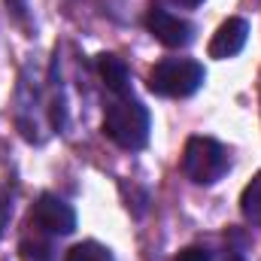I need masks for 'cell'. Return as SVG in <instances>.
I'll return each mask as SVG.
<instances>
[{
    "label": "cell",
    "mask_w": 261,
    "mask_h": 261,
    "mask_svg": "<svg viewBox=\"0 0 261 261\" xmlns=\"http://www.w3.org/2000/svg\"><path fill=\"white\" fill-rule=\"evenodd\" d=\"M103 134L119 149L140 152L149 143V110L130 94H113L103 110Z\"/></svg>",
    "instance_id": "cell-1"
},
{
    "label": "cell",
    "mask_w": 261,
    "mask_h": 261,
    "mask_svg": "<svg viewBox=\"0 0 261 261\" xmlns=\"http://www.w3.org/2000/svg\"><path fill=\"white\" fill-rule=\"evenodd\" d=\"M206 82V70L192 58H164L149 70V91L158 97H192Z\"/></svg>",
    "instance_id": "cell-2"
},
{
    "label": "cell",
    "mask_w": 261,
    "mask_h": 261,
    "mask_svg": "<svg viewBox=\"0 0 261 261\" xmlns=\"http://www.w3.org/2000/svg\"><path fill=\"white\" fill-rule=\"evenodd\" d=\"M231 170L228 149L213 137H192L182 152V173L195 186H216Z\"/></svg>",
    "instance_id": "cell-3"
},
{
    "label": "cell",
    "mask_w": 261,
    "mask_h": 261,
    "mask_svg": "<svg viewBox=\"0 0 261 261\" xmlns=\"http://www.w3.org/2000/svg\"><path fill=\"white\" fill-rule=\"evenodd\" d=\"M28 228L46 234V237H67L76 231V210L58 195H40L37 203L31 206Z\"/></svg>",
    "instance_id": "cell-4"
},
{
    "label": "cell",
    "mask_w": 261,
    "mask_h": 261,
    "mask_svg": "<svg viewBox=\"0 0 261 261\" xmlns=\"http://www.w3.org/2000/svg\"><path fill=\"white\" fill-rule=\"evenodd\" d=\"M146 31L167 49H186L195 40V24L164 6H152L146 12Z\"/></svg>",
    "instance_id": "cell-5"
},
{
    "label": "cell",
    "mask_w": 261,
    "mask_h": 261,
    "mask_svg": "<svg viewBox=\"0 0 261 261\" xmlns=\"http://www.w3.org/2000/svg\"><path fill=\"white\" fill-rule=\"evenodd\" d=\"M246 40H249V21H246V18H228V21H222L219 31L213 34L206 52H210V58H216V61H228V58H234V55L243 52Z\"/></svg>",
    "instance_id": "cell-6"
},
{
    "label": "cell",
    "mask_w": 261,
    "mask_h": 261,
    "mask_svg": "<svg viewBox=\"0 0 261 261\" xmlns=\"http://www.w3.org/2000/svg\"><path fill=\"white\" fill-rule=\"evenodd\" d=\"M97 73L107 85L110 94H130V73L128 64L119 58V55H97Z\"/></svg>",
    "instance_id": "cell-7"
},
{
    "label": "cell",
    "mask_w": 261,
    "mask_h": 261,
    "mask_svg": "<svg viewBox=\"0 0 261 261\" xmlns=\"http://www.w3.org/2000/svg\"><path fill=\"white\" fill-rule=\"evenodd\" d=\"M18 255H21V261H52L55 258L52 237H46V234L31 228V234H24L21 243H18Z\"/></svg>",
    "instance_id": "cell-8"
},
{
    "label": "cell",
    "mask_w": 261,
    "mask_h": 261,
    "mask_svg": "<svg viewBox=\"0 0 261 261\" xmlns=\"http://www.w3.org/2000/svg\"><path fill=\"white\" fill-rule=\"evenodd\" d=\"M64 261H116V258H113V252H110L103 243L85 240V243H76V246L67 252Z\"/></svg>",
    "instance_id": "cell-9"
},
{
    "label": "cell",
    "mask_w": 261,
    "mask_h": 261,
    "mask_svg": "<svg viewBox=\"0 0 261 261\" xmlns=\"http://www.w3.org/2000/svg\"><path fill=\"white\" fill-rule=\"evenodd\" d=\"M240 210L249 222L261 225V173L243 189V197H240Z\"/></svg>",
    "instance_id": "cell-10"
},
{
    "label": "cell",
    "mask_w": 261,
    "mask_h": 261,
    "mask_svg": "<svg viewBox=\"0 0 261 261\" xmlns=\"http://www.w3.org/2000/svg\"><path fill=\"white\" fill-rule=\"evenodd\" d=\"M12 197H15V182L9 179V182L0 186V231L6 228V222L12 216Z\"/></svg>",
    "instance_id": "cell-11"
},
{
    "label": "cell",
    "mask_w": 261,
    "mask_h": 261,
    "mask_svg": "<svg viewBox=\"0 0 261 261\" xmlns=\"http://www.w3.org/2000/svg\"><path fill=\"white\" fill-rule=\"evenodd\" d=\"M173 261H213V255H210V249H203V246H189V249H182Z\"/></svg>",
    "instance_id": "cell-12"
},
{
    "label": "cell",
    "mask_w": 261,
    "mask_h": 261,
    "mask_svg": "<svg viewBox=\"0 0 261 261\" xmlns=\"http://www.w3.org/2000/svg\"><path fill=\"white\" fill-rule=\"evenodd\" d=\"M164 6H170V9H195V6H200L203 0H161Z\"/></svg>",
    "instance_id": "cell-13"
},
{
    "label": "cell",
    "mask_w": 261,
    "mask_h": 261,
    "mask_svg": "<svg viewBox=\"0 0 261 261\" xmlns=\"http://www.w3.org/2000/svg\"><path fill=\"white\" fill-rule=\"evenodd\" d=\"M6 6L12 9L15 18H24V9H28V0H6Z\"/></svg>",
    "instance_id": "cell-14"
},
{
    "label": "cell",
    "mask_w": 261,
    "mask_h": 261,
    "mask_svg": "<svg viewBox=\"0 0 261 261\" xmlns=\"http://www.w3.org/2000/svg\"><path fill=\"white\" fill-rule=\"evenodd\" d=\"M228 261H243V258H240V255H231V258H228Z\"/></svg>",
    "instance_id": "cell-15"
}]
</instances>
